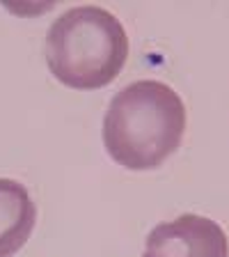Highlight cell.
Masks as SVG:
<instances>
[{
	"label": "cell",
	"mask_w": 229,
	"mask_h": 257,
	"mask_svg": "<svg viewBox=\"0 0 229 257\" xmlns=\"http://www.w3.org/2000/svg\"><path fill=\"white\" fill-rule=\"evenodd\" d=\"M186 122L183 99L170 85L135 80L112 96L103 117V145L126 170H156L179 150Z\"/></svg>",
	"instance_id": "6da1fadb"
},
{
	"label": "cell",
	"mask_w": 229,
	"mask_h": 257,
	"mask_svg": "<svg viewBox=\"0 0 229 257\" xmlns=\"http://www.w3.org/2000/svg\"><path fill=\"white\" fill-rule=\"evenodd\" d=\"M122 21L103 7L78 5L60 14L46 32L48 71L74 90H99L119 76L128 58Z\"/></svg>",
	"instance_id": "7a4b0ae2"
},
{
	"label": "cell",
	"mask_w": 229,
	"mask_h": 257,
	"mask_svg": "<svg viewBox=\"0 0 229 257\" xmlns=\"http://www.w3.org/2000/svg\"><path fill=\"white\" fill-rule=\"evenodd\" d=\"M142 257H229L222 225L199 214L158 223L147 234Z\"/></svg>",
	"instance_id": "3957f363"
},
{
	"label": "cell",
	"mask_w": 229,
	"mask_h": 257,
	"mask_svg": "<svg viewBox=\"0 0 229 257\" xmlns=\"http://www.w3.org/2000/svg\"><path fill=\"white\" fill-rule=\"evenodd\" d=\"M37 225V204L16 179L0 177V257H14Z\"/></svg>",
	"instance_id": "277c9868"
}]
</instances>
